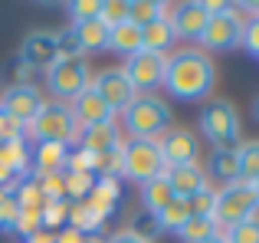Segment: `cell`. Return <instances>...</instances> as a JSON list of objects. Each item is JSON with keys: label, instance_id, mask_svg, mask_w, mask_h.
<instances>
[{"label": "cell", "instance_id": "ab89813d", "mask_svg": "<svg viewBox=\"0 0 259 243\" xmlns=\"http://www.w3.org/2000/svg\"><path fill=\"white\" fill-rule=\"evenodd\" d=\"M56 53H59V59H82V46H79L72 26H66L63 33H56Z\"/></svg>", "mask_w": 259, "mask_h": 243}, {"label": "cell", "instance_id": "ee69618b", "mask_svg": "<svg viewBox=\"0 0 259 243\" xmlns=\"http://www.w3.org/2000/svg\"><path fill=\"white\" fill-rule=\"evenodd\" d=\"M240 46H246L253 56H259V17H249L243 23V36H240Z\"/></svg>", "mask_w": 259, "mask_h": 243}, {"label": "cell", "instance_id": "1f68e13d", "mask_svg": "<svg viewBox=\"0 0 259 243\" xmlns=\"http://www.w3.org/2000/svg\"><path fill=\"white\" fill-rule=\"evenodd\" d=\"M66 214H69V200H46L43 211H39V224H43V230H59V227L66 224Z\"/></svg>", "mask_w": 259, "mask_h": 243}, {"label": "cell", "instance_id": "74e56055", "mask_svg": "<svg viewBox=\"0 0 259 243\" xmlns=\"http://www.w3.org/2000/svg\"><path fill=\"white\" fill-rule=\"evenodd\" d=\"M223 237H227V243H259V220L253 217V220H243L236 227H227Z\"/></svg>", "mask_w": 259, "mask_h": 243}, {"label": "cell", "instance_id": "4fadbf2b", "mask_svg": "<svg viewBox=\"0 0 259 243\" xmlns=\"http://www.w3.org/2000/svg\"><path fill=\"white\" fill-rule=\"evenodd\" d=\"M59 59L56 53V33H30V36L23 39V46H20V66H26V69H50L53 63Z\"/></svg>", "mask_w": 259, "mask_h": 243}, {"label": "cell", "instance_id": "5b68a950", "mask_svg": "<svg viewBox=\"0 0 259 243\" xmlns=\"http://www.w3.org/2000/svg\"><path fill=\"white\" fill-rule=\"evenodd\" d=\"M121 174L135 184H145V181L164 174V158H161L158 141H141L132 138L121 145Z\"/></svg>", "mask_w": 259, "mask_h": 243}, {"label": "cell", "instance_id": "816d5d0a", "mask_svg": "<svg viewBox=\"0 0 259 243\" xmlns=\"http://www.w3.org/2000/svg\"><path fill=\"white\" fill-rule=\"evenodd\" d=\"M253 187H256V200H259V181H256V184H253Z\"/></svg>", "mask_w": 259, "mask_h": 243}, {"label": "cell", "instance_id": "5bb4252c", "mask_svg": "<svg viewBox=\"0 0 259 243\" xmlns=\"http://www.w3.org/2000/svg\"><path fill=\"white\" fill-rule=\"evenodd\" d=\"M207 20H210L207 4H200V0L174 4V13H171L174 36H181V39H200V33H203V26H207Z\"/></svg>", "mask_w": 259, "mask_h": 243}, {"label": "cell", "instance_id": "d4e9b609", "mask_svg": "<svg viewBox=\"0 0 259 243\" xmlns=\"http://www.w3.org/2000/svg\"><path fill=\"white\" fill-rule=\"evenodd\" d=\"M72 33H76L82 53H102L108 46V26H102L99 17L85 20V23H76V26H72Z\"/></svg>", "mask_w": 259, "mask_h": 243}, {"label": "cell", "instance_id": "4316f807", "mask_svg": "<svg viewBox=\"0 0 259 243\" xmlns=\"http://www.w3.org/2000/svg\"><path fill=\"white\" fill-rule=\"evenodd\" d=\"M213 233H220V227H217L210 217H194V214H190V217L181 224L177 237H181L184 243H203V240L213 237Z\"/></svg>", "mask_w": 259, "mask_h": 243}, {"label": "cell", "instance_id": "484cf974", "mask_svg": "<svg viewBox=\"0 0 259 243\" xmlns=\"http://www.w3.org/2000/svg\"><path fill=\"white\" fill-rule=\"evenodd\" d=\"M210 174L220 178L223 184L240 181V158H236V148H217V151L210 154Z\"/></svg>", "mask_w": 259, "mask_h": 243}, {"label": "cell", "instance_id": "681fc988", "mask_svg": "<svg viewBox=\"0 0 259 243\" xmlns=\"http://www.w3.org/2000/svg\"><path fill=\"white\" fill-rule=\"evenodd\" d=\"M203 243H227V237H223V230H220V233H213L210 240H203Z\"/></svg>", "mask_w": 259, "mask_h": 243}, {"label": "cell", "instance_id": "e0dca14e", "mask_svg": "<svg viewBox=\"0 0 259 243\" xmlns=\"http://www.w3.org/2000/svg\"><path fill=\"white\" fill-rule=\"evenodd\" d=\"M118 197H121V181L118 178H95L92 191H89L85 204L92 207V211H99L102 217H112L115 207H118Z\"/></svg>", "mask_w": 259, "mask_h": 243}, {"label": "cell", "instance_id": "9a60e30c", "mask_svg": "<svg viewBox=\"0 0 259 243\" xmlns=\"http://www.w3.org/2000/svg\"><path fill=\"white\" fill-rule=\"evenodd\" d=\"M72 118L79 122L82 128H92V125H102V122H112V115L115 112L105 105V99L99 96V92L89 86V89H82L76 99H72Z\"/></svg>", "mask_w": 259, "mask_h": 243}, {"label": "cell", "instance_id": "8992f818", "mask_svg": "<svg viewBox=\"0 0 259 243\" xmlns=\"http://www.w3.org/2000/svg\"><path fill=\"white\" fill-rule=\"evenodd\" d=\"M200 128L217 148H236V141H240V115H236V109L230 102H223V99H213V102L203 105Z\"/></svg>", "mask_w": 259, "mask_h": 243}, {"label": "cell", "instance_id": "7dc6e473", "mask_svg": "<svg viewBox=\"0 0 259 243\" xmlns=\"http://www.w3.org/2000/svg\"><path fill=\"white\" fill-rule=\"evenodd\" d=\"M108 243H148V240H141V237H135V233H128V230H121V233H115Z\"/></svg>", "mask_w": 259, "mask_h": 243}, {"label": "cell", "instance_id": "cb8c5ba5", "mask_svg": "<svg viewBox=\"0 0 259 243\" xmlns=\"http://www.w3.org/2000/svg\"><path fill=\"white\" fill-rule=\"evenodd\" d=\"M0 165H4L13 178H26V171H30V151H26V141L23 138L0 141Z\"/></svg>", "mask_w": 259, "mask_h": 243}, {"label": "cell", "instance_id": "bcb514c9", "mask_svg": "<svg viewBox=\"0 0 259 243\" xmlns=\"http://www.w3.org/2000/svg\"><path fill=\"white\" fill-rule=\"evenodd\" d=\"M23 243H56V237H53L50 230H36V233H30Z\"/></svg>", "mask_w": 259, "mask_h": 243}, {"label": "cell", "instance_id": "83f0119b", "mask_svg": "<svg viewBox=\"0 0 259 243\" xmlns=\"http://www.w3.org/2000/svg\"><path fill=\"white\" fill-rule=\"evenodd\" d=\"M13 204L17 211H43V194H39V184L36 178H23L17 181V191H13Z\"/></svg>", "mask_w": 259, "mask_h": 243}, {"label": "cell", "instance_id": "60d3db41", "mask_svg": "<svg viewBox=\"0 0 259 243\" xmlns=\"http://www.w3.org/2000/svg\"><path fill=\"white\" fill-rule=\"evenodd\" d=\"M43 230V224H39V211H17V217H13V230L10 233H20V237H30V233Z\"/></svg>", "mask_w": 259, "mask_h": 243}, {"label": "cell", "instance_id": "2e32d148", "mask_svg": "<svg viewBox=\"0 0 259 243\" xmlns=\"http://www.w3.org/2000/svg\"><path fill=\"white\" fill-rule=\"evenodd\" d=\"M164 181L171 187L174 197H194L200 187H207V178H203V168L197 165H174V168H164Z\"/></svg>", "mask_w": 259, "mask_h": 243}, {"label": "cell", "instance_id": "277c9868", "mask_svg": "<svg viewBox=\"0 0 259 243\" xmlns=\"http://www.w3.org/2000/svg\"><path fill=\"white\" fill-rule=\"evenodd\" d=\"M259 211L256 200V187L246 184V181H233V184H223L217 191V211H213V224L220 230L227 227H236L243 220H253Z\"/></svg>", "mask_w": 259, "mask_h": 243}, {"label": "cell", "instance_id": "d6a6232c", "mask_svg": "<svg viewBox=\"0 0 259 243\" xmlns=\"http://www.w3.org/2000/svg\"><path fill=\"white\" fill-rule=\"evenodd\" d=\"M187 207H190V214H194V217H210V220H213V211H217V191H213L210 184L200 187L194 197H187Z\"/></svg>", "mask_w": 259, "mask_h": 243}, {"label": "cell", "instance_id": "7a4b0ae2", "mask_svg": "<svg viewBox=\"0 0 259 243\" xmlns=\"http://www.w3.org/2000/svg\"><path fill=\"white\" fill-rule=\"evenodd\" d=\"M26 132L36 138V145H43V141H56V145L76 148L79 135H82V125L72 118V109L66 102H43V109H39L36 118L26 125Z\"/></svg>", "mask_w": 259, "mask_h": 243}, {"label": "cell", "instance_id": "b9f144b4", "mask_svg": "<svg viewBox=\"0 0 259 243\" xmlns=\"http://www.w3.org/2000/svg\"><path fill=\"white\" fill-rule=\"evenodd\" d=\"M99 17V0H76V4H69V26L76 23H85V20H95Z\"/></svg>", "mask_w": 259, "mask_h": 243}, {"label": "cell", "instance_id": "44dd1931", "mask_svg": "<svg viewBox=\"0 0 259 243\" xmlns=\"http://www.w3.org/2000/svg\"><path fill=\"white\" fill-rule=\"evenodd\" d=\"M102 224H105V217H102L99 211H92L85 200L69 204V214H66V227H69V230L82 233V237H92V233L102 230Z\"/></svg>", "mask_w": 259, "mask_h": 243}, {"label": "cell", "instance_id": "9c48e42d", "mask_svg": "<svg viewBox=\"0 0 259 243\" xmlns=\"http://www.w3.org/2000/svg\"><path fill=\"white\" fill-rule=\"evenodd\" d=\"M164 69H167V56L164 53H151V50H138V53H132V56L125 59V76H128V83H132V89L135 92H151V89H158L161 83H164Z\"/></svg>", "mask_w": 259, "mask_h": 243}, {"label": "cell", "instance_id": "8fae6325", "mask_svg": "<svg viewBox=\"0 0 259 243\" xmlns=\"http://www.w3.org/2000/svg\"><path fill=\"white\" fill-rule=\"evenodd\" d=\"M89 86L105 99V105L112 112H125L128 105L138 99V92L132 89V83H128V76L121 69H102L99 76H92V83H89Z\"/></svg>", "mask_w": 259, "mask_h": 243}, {"label": "cell", "instance_id": "f35d334b", "mask_svg": "<svg viewBox=\"0 0 259 243\" xmlns=\"http://www.w3.org/2000/svg\"><path fill=\"white\" fill-rule=\"evenodd\" d=\"M36 184H39L43 200H66V178L63 174H43V178H36Z\"/></svg>", "mask_w": 259, "mask_h": 243}, {"label": "cell", "instance_id": "603a6c76", "mask_svg": "<svg viewBox=\"0 0 259 243\" xmlns=\"http://www.w3.org/2000/svg\"><path fill=\"white\" fill-rule=\"evenodd\" d=\"M174 26L167 23V20H151L148 26H141V46L145 50H151V53H164L167 56V50L174 46Z\"/></svg>", "mask_w": 259, "mask_h": 243}, {"label": "cell", "instance_id": "30bf717a", "mask_svg": "<svg viewBox=\"0 0 259 243\" xmlns=\"http://www.w3.org/2000/svg\"><path fill=\"white\" fill-rule=\"evenodd\" d=\"M39 109H43V96H39V89L30 86V83H17L0 96V112H4L7 118H13L17 125H30Z\"/></svg>", "mask_w": 259, "mask_h": 243}, {"label": "cell", "instance_id": "f907efd6", "mask_svg": "<svg viewBox=\"0 0 259 243\" xmlns=\"http://www.w3.org/2000/svg\"><path fill=\"white\" fill-rule=\"evenodd\" d=\"M85 243H105V240H102V233H92V237H85Z\"/></svg>", "mask_w": 259, "mask_h": 243}, {"label": "cell", "instance_id": "6da1fadb", "mask_svg": "<svg viewBox=\"0 0 259 243\" xmlns=\"http://www.w3.org/2000/svg\"><path fill=\"white\" fill-rule=\"evenodd\" d=\"M171 99H181V102H194V99H203L213 92L217 86V69L213 59L203 50H181L174 56H167V69H164V83Z\"/></svg>", "mask_w": 259, "mask_h": 243}, {"label": "cell", "instance_id": "ffe728a7", "mask_svg": "<svg viewBox=\"0 0 259 243\" xmlns=\"http://www.w3.org/2000/svg\"><path fill=\"white\" fill-rule=\"evenodd\" d=\"M105 50L121 53L125 59L132 56V53L145 50V46H141V26H135L132 20H125V23L112 26V30H108V46H105Z\"/></svg>", "mask_w": 259, "mask_h": 243}, {"label": "cell", "instance_id": "52a82bcc", "mask_svg": "<svg viewBox=\"0 0 259 243\" xmlns=\"http://www.w3.org/2000/svg\"><path fill=\"white\" fill-rule=\"evenodd\" d=\"M243 13L236 10L233 4H223L220 10L210 13L207 26H203L200 33V43L207 46V50H233V46H240V36H243Z\"/></svg>", "mask_w": 259, "mask_h": 243}, {"label": "cell", "instance_id": "8d00e7d4", "mask_svg": "<svg viewBox=\"0 0 259 243\" xmlns=\"http://www.w3.org/2000/svg\"><path fill=\"white\" fill-rule=\"evenodd\" d=\"M13 191H17V181L7 187H0V233L13 230V217H17V204H13Z\"/></svg>", "mask_w": 259, "mask_h": 243}, {"label": "cell", "instance_id": "f5cc1de1", "mask_svg": "<svg viewBox=\"0 0 259 243\" xmlns=\"http://www.w3.org/2000/svg\"><path fill=\"white\" fill-rule=\"evenodd\" d=\"M256 115H259V105H256Z\"/></svg>", "mask_w": 259, "mask_h": 243}, {"label": "cell", "instance_id": "4dcf8cb0", "mask_svg": "<svg viewBox=\"0 0 259 243\" xmlns=\"http://www.w3.org/2000/svg\"><path fill=\"white\" fill-rule=\"evenodd\" d=\"M187 217H190L187 200H184V197H174L171 204H167L164 211L158 214V227H161V230H171V233H177V230H181V224H184Z\"/></svg>", "mask_w": 259, "mask_h": 243}, {"label": "cell", "instance_id": "f546056e", "mask_svg": "<svg viewBox=\"0 0 259 243\" xmlns=\"http://www.w3.org/2000/svg\"><path fill=\"white\" fill-rule=\"evenodd\" d=\"M63 178H66V200H72V204L85 200L95 184V174H85V171H63Z\"/></svg>", "mask_w": 259, "mask_h": 243}, {"label": "cell", "instance_id": "ac0fdd59", "mask_svg": "<svg viewBox=\"0 0 259 243\" xmlns=\"http://www.w3.org/2000/svg\"><path fill=\"white\" fill-rule=\"evenodd\" d=\"M66 154H69V148L66 145H56V141H43V145H36V151H33V178H43V174H63L66 171Z\"/></svg>", "mask_w": 259, "mask_h": 243}, {"label": "cell", "instance_id": "3957f363", "mask_svg": "<svg viewBox=\"0 0 259 243\" xmlns=\"http://www.w3.org/2000/svg\"><path fill=\"white\" fill-rule=\"evenodd\" d=\"M125 128L132 132V138L158 141L171 128V109H167V102L154 96H138L125 109Z\"/></svg>", "mask_w": 259, "mask_h": 243}, {"label": "cell", "instance_id": "7bdbcfd3", "mask_svg": "<svg viewBox=\"0 0 259 243\" xmlns=\"http://www.w3.org/2000/svg\"><path fill=\"white\" fill-rule=\"evenodd\" d=\"M95 168V154L82 151V148H69V154H66V171H85L92 174Z\"/></svg>", "mask_w": 259, "mask_h": 243}, {"label": "cell", "instance_id": "f1b7e54d", "mask_svg": "<svg viewBox=\"0 0 259 243\" xmlns=\"http://www.w3.org/2000/svg\"><path fill=\"white\" fill-rule=\"evenodd\" d=\"M236 158H240V181L256 184L259 181V141H246V145L236 148Z\"/></svg>", "mask_w": 259, "mask_h": 243}, {"label": "cell", "instance_id": "f6af8a7d", "mask_svg": "<svg viewBox=\"0 0 259 243\" xmlns=\"http://www.w3.org/2000/svg\"><path fill=\"white\" fill-rule=\"evenodd\" d=\"M53 237H56V243H85L82 233L69 230V227H66V230H59V233H53Z\"/></svg>", "mask_w": 259, "mask_h": 243}, {"label": "cell", "instance_id": "d590c367", "mask_svg": "<svg viewBox=\"0 0 259 243\" xmlns=\"http://www.w3.org/2000/svg\"><path fill=\"white\" fill-rule=\"evenodd\" d=\"M128 233H135V237H141V240L151 243V237H158V233H161L158 217H154V214H148V211H138L132 217V224H128Z\"/></svg>", "mask_w": 259, "mask_h": 243}, {"label": "cell", "instance_id": "7402d4cb", "mask_svg": "<svg viewBox=\"0 0 259 243\" xmlns=\"http://www.w3.org/2000/svg\"><path fill=\"white\" fill-rule=\"evenodd\" d=\"M171 200H174V194H171V187H167L164 174H158V178H151V181L141 184V211H148V214L158 217Z\"/></svg>", "mask_w": 259, "mask_h": 243}, {"label": "cell", "instance_id": "836d02e7", "mask_svg": "<svg viewBox=\"0 0 259 243\" xmlns=\"http://www.w3.org/2000/svg\"><path fill=\"white\" fill-rule=\"evenodd\" d=\"M128 20V4L125 0H102L99 4V23L102 26H118V23H125Z\"/></svg>", "mask_w": 259, "mask_h": 243}, {"label": "cell", "instance_id": "d6986e66", "mask_svg": "<svg viewBox=\"0 0 259 243\" xmlns=\"http://www.w3.org/2000/svg\"><path fill=\"white\" fill-rule=\"evenodd\" d=\"M118 141H121L118 125H115V122H102V125L82 128V135H79V145H76V148H82V151H89V154H102V151H112Z\"/></svg>", "mask_w": 259, "mask_h": 243}, {"label": "cell", "instance_id": "c3c4849f", "mask_svg": "<svg viewBox=\"0 0 259 243\" xmlns=\"http://www.w3.org/2000/svg\"><path fill=\"white\" fill-rule=\"evenodd\" d=\"M13 181H20V178H13L10 171H7L4 165H0V187H7V184H13Z\"/></svg>", "mask_w": 259, "mask_h": 243}, {"label": "cell", "instance_id": "7c38bea8", "mask_svg": "<svg viewBox=\"0 0 259 243\" xmlns=\"http://www.w3.org/2000/svg\"><path fill=\"white\" fill-rule=\"evenodd\" d=\"M158 148H161V158H164V168H174V165H194L197 161V135L190 128H167L164 135L158 138Z\"/></svg>", "mask_w": 259, "mask_h": 243}, {"label": "cell", "instance_id": "ba28073f", "mask_svg": "<svg viewBox=\"0 0 259 243\" xmlns=\"http://www.w3.org/2000/svg\"><path fill=\"white\" fill-rule=\"evenodd\" d=\"M89 83H92V69L85 59H56L46 69V86L59 99H76L82 89H89Z\"/></svg>", "mask_w": 259, "mask_h": 243}, {"label": "cell", "instance_id": "e575fe53", "mask_svg": "<svg viewBox=\"0 0 259 243\" xmlns=\"http://www.w3.org/2000/svg\"><path fill=\"white\" fill-rule=\"evenodd\" d=\"M158 17H161V4H154V0H132L128 4V20L135 26H148Z\"/></svg>", "mask_w": 259, "mask_h": 243}]
</instances>
